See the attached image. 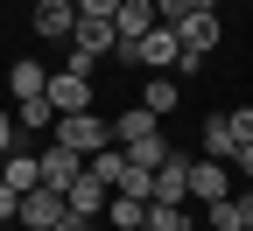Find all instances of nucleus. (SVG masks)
<instances>
[{"label":"nucleus","instance_id":"1","mask_svg":"<svg viewBox=\"0 0 253 231\" xmlns=\"http://www.w3.org/2000/svg\"><path fill=\"white\" fill-rule=\"evenodd\" d=\"M49 133H56V147H71V154H106L113 147V119H91V112H63L56 126H49Z\"/></svg>","mask_w":253,"mask_h":231},{"label":"nucleus","instance_id":"2","mask_svg":"<svg viewBox=\"0 0 253 231\" xmlns=\"http://www.w3.org/2000/svg\"><path fill=\"white\" fill-rule=\"evenodd\" d=\"M49 105H56V119L63 112H91V70H71V63H63V70H49Z\"/></svg>","mask_w":253,"mask_h":231},{"label":"nucleus","instance_id":"3","mask_svg":"<svg viewBox=\"0 0 253 231\" xmlns=\"http://www.w3.org/2000/svg\"><path fill=\"white\" fill-rule=\"evenodd\" d=\"M63 217H71V203H63L56 189H28V196H21V210H14L21 231H56Z\"/></svg>","mask_w":253,"mask_h":231},{"label":"nucleus","instance_id":"4","mask_svg":"<svg viewBox=\"0 0 253 231\" xmlns=\"http://www.w3.org/2000/svg\"><path fill=\"white\" fill-rule=\"evenodd\" d=\"M190 196H197V203H225V196H232V168L211 161V154H197V161H190Z\"/></svg>","mask_w":253,"mask_h":231},{"label":"nucleus","instance_id":"5","mask_svg":"<svg viewBox=\"0 0 253 231\" xmlns=\"http://www.w3.org/2000/svg\"><path fill=\"white\" fill-rule=\"evenodd\" d=\"M36 161H42V189H56V196H71V182L84 175V154H71V147H56V140H49V147H42Z\"/></svg>","mask_w":253,"mask_h":231},{"label":"nucleus","instance_id":"6","mask_svg":"<svg viewBox=\"0 0 253 231\" xmlns=\"http://www.w3.org/2000/svg\"><path fill=\"white\" fill-rule=\"evenodd\" d=\"M36 35L42 42H71V28H78V0H36Z\"/></svg>","mask_w":253,"mask_h":231},{"label":"nucleus","instance_id":"7","mask_svg":"<svg viewBox=\"0 0 253 231\" xmlns=\"http://www.w3.org/2000/svg\"><path fill=\"white\" fill-rule=\"evenodd\" d=\"M218 35H225V28H218V7H204V14H190V21L176 28V42H183V56H197V63H204V56L218 49Z\"/></svg>","mask_w":253,"mask_h":231},{"label":"nucleus","instance_id":"8","mask_svg":"<svg viewBox=\"0 0 253 231\" xmlns=\"http://www.w3.org/2000/svg\"><path fill=\"white\" fill-rule=\"evenodd\" d=\"M71 49L99 63V56H113V49H120V28H113V21H91V14H78V28H71Z\"/></svg>","mask_w":253,"mask_h":231},{"label":"nucleus","instance_id":"9","mask_svg":"<svg viewBox=\"0 0 253 231\" xmlns=\"http://www.w3.org/2000/svg\"><path fill=\"white\" fill-rule=\"evenodd\" d=\"M63 203H71V217H84V224H91V217H106V203H113V189H106L99 175H78Z\"/></svg>","mask_w":253,"mask_h":231},{"label":"nucleus","instance_id":"10","mask_svg":"<svg viewBox=\"0 0 253 231\" xmlns=\"http://www.w3.org/2000/svg\"><path fill=\"white\" fill-rule=\"evenodd\" d=\"M113 28H120V42H141L148 28H162V14H155V0H120Z\"/></svg>","mask_w":253,"mask_h":231},{"label":"nucleus","instance_id":"11","mask_svg":"<svg viewBox=\"0 0 253 231\" xmlns=\"http://www.w3.org/2000/svg\"><path fill=\"white\" fill-rule=\"evenodd\" d=\"M183 196H190V161L169 154L162 168H155V196H148V203H183Z\"/></svg>","mask_w":253,"mask_h":231},{"label":"nucleus","instance_id":"12","mask_svg":"<svg viewBox=\"0 0 253 231\" xmlns=\"http://www.w3.org/2000/svg\"><path fill=\"white\" fill-rule=\"evenodd\" d=\"M7 91H14V105H21V98H42V91H49V70L28 63V56H14V63H7Z\"/></svg>","mask_w":253,"mask_h":231},{"label":"nucleus","instance_id":"13","mask_svg":"<svg viewBox=\"0 0 253 231\" xmlns=\"http://www.w3.org/2000/svg\"><path fill=\"white\" fill-rule=\"evenodd\" d=\"M120 154H126V161H134V168H148V175H155V168H162V161H169L176 147L162 140V126H155V133H141V140H126Z\"/></svg>","mask_w":253,"mask_h":231},{"label":"nucleus","instance_id":"14","mask_svg":"<svg viewBox=\"0 0 253 231\" xmlns=\"http://www.w3.org/2000/svg\"><path fill=\"white\" fill-rule=\"evenodd\" d=\"M0 182H7L14 196L42 189V161H36V154H7V161H0Z\"/></svg>","mask_w":253,"mask_h":231},{"label":"nucleus","instance_id":"15","mask_svg":"<svg viewBox=\"0 0 253 231\" xmlns=\"http://www.w3.org/2000/svg\"><path fill=\"white\" fill-rule=\"evenodd\" d=\"M176 105H183V84H176V77H148V84H141V112L162 119V112H176Z\"/></svg>","mask_w":253,"mask_h":231},{"label":"nucleus","instance_id":"16","mask_svg":"<svg viewBox=\"0 0 253 231\" xmlns=\"http://www.w3.org/2000/svg\"><path fill=\"white\" fill-rule=\"evenodd\" d=\"M204 154L232 168V154H239V133H232V119H225V112H218V119H204Z\"/></svg>","mask_w":253,"mask_h":231},{"label":"nucleus","instance_id":"17","mask_svg":"<svg viewBox=\"0 0 253 231\" xmlns=\"http://www.w3.org/2000/svg\"><path fill=\"white\" fill-rule=\"evenodd\" d=\"M106 224L113 231H141L148 224V203H141V196H113V203H106Z\"/></svg>","mask_w":253,"mask_h":231},{"label":"nucleus","instance_id":"18","mask_svg":"<svg viewBox=\"0 0 253 231\" xmlns=\"http://www.w3.org/2000/svg\"><path fill=\"white\" fill-rule=\"evenodd\" d=\"M14 126H28V133H49V126H56V105H49V98H21V105H14Z\"/></svg>","mask_w":253,"mask_h":231},{"label":"nucleus","instance_id":"19","mask_svg":"<svg viewBox=\"0 0 253 231\" xmlns=\"http://www.w3.org/2000/svg\"><path fill=\"white\" fill-rule=\"evenodd\" d=\"M84 175H99L106 189H120V175H126V154H120V147H106V154H91V161H84Z\"/></svg>","mask_w":253,"mask_h":231},{"label":"nucleus","instance_id":"20","mask_svg":"<svg viewBox=\"0 0 253 231\" xmlns=\"http://www.w3.org/2000/svg\"><path fill=\"white\" fill-rule=\"evenodd\" d=\"M148 231H197L183 203H148Z\"/></svg>","mask_w":253,"mask_h":231},{"label":"nucleus","instance_id":"21","mask_svg":"<svg viewBox=\"0 0 253 231\" xmlns=\"http://www.w3.org/2000/svg\"><path fill=\"white\" fill-rule=\"evenodd\" d=\"M211 0H155V14H162V28H183L190 14H204Z\"/></svg>","mask_w":253,"mask_h":231},{"label":"nucleus","instance_id":"22","mask_svg":"<svg viewBox=\"0 0 253 231\" xmlns=\"http://www.w3.org/2000/svg\"><path fill=\"white\" fill-rule=\"evenodd\" d=\"M14 133H21V126H14V112H7V105H0V161H7V154H14Z\"/></svg>","mask_w":253,"mask_h":231},{"label":"nucleus","instance_id":"23","mask_svg":"<svg viewBox=\"0 0 253 231\" xmlns=\"http://www.w3.org/2000/svg\"><path fill=\"white\" fill-rule=\"evenodd\" d=\"M78 14H91V21H113V14H120V0H78Z\"/></svg>","mask_w":253,"mask_h":231},{"label":"nucleus","instance_id":"24","mask_svg":"<svg viewBox=\"0 0 253 231\" xmlns=\"http://www.w3.org/2000/svg\"><path fill=\"white\" fill-rule=\"evenodd\" d=\"M14 210H21V196H14L7 182H0V224H14Z\"/></svg>","mask_w":253,"mask_h":231},{"label":"nucleus","instance_id":"25","mask_svg":"<svg viewBox=\"0 0 253 231\" xmlns=\"http://www.w3.org/2000/svg\"><path fill=\"white\" fill-rule=\"evenodd\" d=\"M232 203H239V231H253V189H239Z\"/></svg>","mask_w":253,"mask_h":231},{"label":"nucleus","instance_id":"26","mask_svg":"<svg viewBox=\"0 0 253 231\" xmlns=\"http://www.w3.org/2000/svg\"><path fill=\"white\" fill-rule=\"evenodd\" d=\"M232 175H246V182H253V147H239V154H232Z\"/></svg>","mask_w":253,"mask_h":231},{"label":"nucleus","instance_id":"27","mask_svg":"<svg viewBox=\"0 0 253 231\" xmlns=\"http://www.w3.org/2000/svg\"><path fill=\"white\" fill-rule=\"evenodd\" d=\"M56 231H84V217H63V224H56Z\"/></svg>","mask_w":253,"mask_h":231},{"label":"nucleus","instance_id":"28","mask_svg":"<svg viewBox=\"0 0 253 231\" xmlns=\"http://www.w3.org/2000/svg\"><path fill=\"white\" fill-rule=\"evenodd\" d=\"M211 7H225V0H211Z\"/></svg>","mask_w":253,"mask_h":231},{"label":"nucleus","instance_id":"29","mask_svg":"<svg viewBox=\"0 0 253 231\" xmlns=\"http://www.w3.org/2000/svg\"><path fill=\"white\" fill-rule=\"evenodd\" d=\"M0 231H7V224H0Z\"/></svg>","mask_w":253,"mask_h":231},{"label":"nucleus","instance_id":"30","mask_svg":"<svg viewBox=\"0 0 253 231\" xmlns=\"http://www.w3.org/2000/svg\"><path fill=\"white\" fill-rule=\"evenodd\" d=\"M141 231H148V224H141Z\"/></svg>","mask_w":253,"mask_h":231},{"label":"nucleus","instance_id":"31","mask_svg":"<svg viewBox=\"0 0 253 231\" xmlns=\"http://www.w3.org/2000/svg\"><path fill=\"white\" fill-rule=\"evenodd\" d=\"M84 231H91V224H84Z\"/></svg>","mask_w":253,"mask_h":231}]
</instances>
